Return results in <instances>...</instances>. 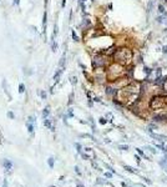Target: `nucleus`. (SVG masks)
<instances>
[{
    "instance_id": "f257e3e1",
    "label": "nucleus",
    "mask_w": 167,
    "mask_h": 187,
    "mask_svg": "<svg viewBox=\"0 0 167 187\" xmlns=\"http://www.w3.org/2000/svg\"><path fill=\"white\" fill-rule=\"evenodd\" d=\"M112 61L117 63V64L122 65V66H128V65L135 64L133 59H135V51L130 48V46H118L116 51L112 55Z\"/></svg>"
},
{
    "instance_id": "f03ea898",
    "label": "nucleus",
    "mask_w": 167,
    "mask_h": 187,
    "mask_svg": "<svg viewBox=\"0 0 167 187\" xmlns=\"http://www.w3.org/2000/svg\"><path fill=\"white\" fill-rule=\"evenodd\" d=\"M110 56H106L102 52H96L92 56V69L94 70H106L107 66L111 64L109 60Z\"/></svg>"
},
{
    "instance_id": "7ed1b4c3",
    "label": "nucleus",
    "mask_w": 167,
    "mask_h": 187,
    "mask_svg": "<svg viewBox=\"0 0 167 187\" xmlns=\"http://www.w3.org/2000/svg\"><path fill=\"white\" fill-rule=\"evenodd\" d=\"M148 106L151 110H162L167 107V93H156L151 96Z\"/></svg>"
},
{
    "instance_id": "20e7f679",
    "label": "nucleus",
    "mask_w": 167,
    "mask_h": 187,
    "mask_svg": "<svg viewBox=\"0 0 167 187\" xmlns=\"http://www.w3.org/2000/svg\"><path fill=\"white\" fill-rule=\"evenodd\" d=\"M153 121H155V122H163V121H167V115L166 114H157V115L153 116Z\"/></svg>"
},
{
    "instance_id": "39448f33",
    "label": "nucleus",
    "mask_w": 167,
    "mask_h": 187,
    "mask_svg": "<svg viewBox=\"0 0 167 187\" xmlns=\"http://www.w3.org/2000/svg\"><path fill=\"white\" fill-rule=\"evenodd\" d=\"M153 6H155V0H150V1L147 3V9H146V14H147V16L151 14V11H152Z\"/></svg>"
},
{
    "instance_id": "423d86ee",
    "label": "nucleus",
    "mask_w": 167,
    "mask_h": 187,
    "mask_svg": "<svg viewBox=\"0 0 167 187\" xmlns=\"http://www.w3.org/2000/svg\"><path fill=\"white\" fill-rule=\"evenodd\" d=\"M151 136H152L153 138H156L157 141H160V142H165L167 140L166 136H163V135H157V134H152V132H151Z\"/></svg>"
},
{
    "instance_id": "0eeeda50",
    "label": "nucleus",
    "mask_w": 167,
    "mask_h": 187,
    "mask_svg": "<svg viewBox=\"0 0 167 187\" xmlns=\"http://www.w3.org/2000/svg\"><path fill=\"white\" fill-rule=\"evenodd\" d=\"M157 13H158L160 15L166 14V7H165V5H163V3H160V4L157 5Z\"/></svg>"
},
{
    "instance_id": "6e6552de",
    "label": "nucleus",
    "mask_w": 167,
    "mask_h": 187,
    "mask_svg": "<svg viewBox=\"0 0 167 187\" xmlns=\"http://www.w3.org/2000/svg\"><path fill=\"white\" fill-rule=\"evenodd\" d=\"M46 22H48V14L44 13V16H42V30H44V34L46 33Z\"/></svg>"
},
{
    "instance_id": "1a4fd4ad",
    "label": "nucleus",
    "mask_w": 167,
    "mask_h": 187,
    "mask_svg": "<svg viewBox=\"0 0 167 187\" xmlns=\"http://www.w3.org/2000/svg\"><path fill=\"white\" fill-rule=\"evenodd\" d=\"M61 74H63V69H59V70L55 72V75H54V77H52L54 82H57V81H59L60 76H61Z\"/></svg>"
},
{
    "instance_id": "9d476101",
    "label": "nucleus",
    "mask_w": 167,
    "mask_h": 187,
    "mask_svg": "<svg viewBox=\"0 0 167 187\" xmlns=\"http://www.w3.org/2000/svg\"><path fill=\"white\" fill-rule=\"evenodd\" d=\"M49 114H50V107L48 106V107H45V110L42 111V117H44V119H46V117L49 116Z\"/></svg>"
},
{
    "instance_id": "9b49d317",
    "label": "nucleus",
    "mask_w": 167,
    "mask_h": 187,
    "mask_svg": "<svg viewBox=\"0 0 167 187\" xmlns=\"http://www.w3.org/2000/svg\"><path fill=\"white\" fill-rule=\"evenodd\" d=\"M51 50L54 51V52L57 50V43H56L55 40H52V43H51Z\"/></svg>"
},
{
    "instance_id": "f8f14e48",
    "label": "nucleus",
    "mask_w": 167,
    "mask_h": 187,
    "mask_svg": "<svg viewBox=\"0 0 167 187\" xmlns=\"http://www.w3.org/2000/svg\"><path fill=\"white\" fill-rule=\"evenodd\" d=\"M71 36H72L74 41H80V40H79V37H77V35H76V33H75V30H72V31H71Z\"/></svg>"
},
{
    "instance_id": "ddd939ff",
    "label": "nucleus",
    "mask_w": 167,
    "mask_h": 187,
    "mask_svg": "<svg viewBox=\"0 0 167 187\" xmlns=\"http://www.w3.org/2000/svg\"><path fill=\"white\" fill-rule=\"evenodd\" d=\"M125 167V170H127V171H130V172L132 173H137V171L135 170V168H132V167H130V166H124Z\"/></svg>"
},
{
    "instance_id": "4468645a",
    "label": "nucleus",
    "mask_w": 167,
    "mask_h": 187,
    "mask_svg": "<svg viewBox=\"0 0 167 187\" xmlns=\"http://www.w3.org/2000/svg\"><path fill=\"white\" fill-rule=\"evenodd\" d=\"M24 91H25V85H24V84H20V85H19V92L22 93Z\"/></svg>"
},
{
    "instance_id": "2eb2a0df",
    "label": "nucleus",
    "mask_w": 167,
    "mask_h": 187,
    "mask_svg": "<svg viewBox=\"0 0 167 187\" xmlns=\"http://www.w3.org/2000/svg\"><path fill=\"white\" fill-rule=\"evenodd\" d=\"M28 129H29V132H33V131H34V126L31 125V122L28 123Z\"/></svg>"
},
{
    "instance_id": "dca6fc26",
    "label": "nucleus",
    "mask_w": 167,
    "mask_h": 187,
    "mask_svg": "<svg viewBox=\"0 0 167 187\" xmlns=\"http://www.w3.org/2000/svg\"><path fill=\"white\" fill-rule=\"evenodd\" d=\"M120 150H122V151H127V150H128V146H125V145H121V146H120Z\"/></svg>"
},
{
    "instance_id": "f3484780",
    "label": "nucleus",
    "mask_w": 167,
    "mask_h": 187,
    "mask_svg": "<svg viewBox=\"0 0 167 187\" xmlns=\"http://www.w3.org/2000/svg\"><path fill=\"white\" fill-rule=\"evenodd\" d=\"M60 67H63L64 65H65V56H63V58H61V60H60Z\"/></svg>"
},
{
    "instance_id": "a211bd4d",
    "label": "nucleus",
    "mask_w": 167,
    "mask_h": 187,
    "mask_svg": "<svg viewBox=\"0 0 167 187\" xmlns=\"http://www.w3.org/2000/svg\"><path fill=\"white\" fill-rule=\"evenodd\" d=\"M4 165H5V167H6L7 170H10V168H11V163H10L9 161H5V163H4Z\"/></svg>"
},
{
    "instance_id": "6ab92c4d",
    "label": "nucleus",
    "mask_w": 167,
    "mask_h": 187,
    "mask_svg": "<svg viewBox=\"0 0 167 187\" xmlns=\"http://www.w3.org/2000/svg\"><path fill=\"white\" fill-rule=\"evenodd\" d=\"M106 122H107V120H106L105 117H101V119H100V123H101V125H105Z\"/></svg>"
},
{
    "instance_id": "aec40b11",
    "label": "nucleus",
    "mask_w": 167,
    "mask_h": 187,
    "mask_svg": "<svg viewBox=\"0 0 167 187\" xmlns=\"http://www.w3.org/2000/svg\"><path fill=\"white\" fill-rule=\"evenodd\" d=\"M49 166H50V167H52V166H54V158H52V157L49 158Z\"/></svg>"
},
{
    "instance_id": "412c9836",
    "label": "nucleus",
    "mask_w": 167,
    "mask_h": 187,
    "mask_svg": "<svg viewBox=\"0 0 167 187\" xmlns=\"http://www.w3.org/2000/svg\"><path fill=\"white\" fill-rule=\"evenodd\" d=\"M40 96H41L42 99H45L46 97V92L45 91H40Z\"/></svg>"
},
{
    "instance_id": "4be33fe9",
    "label": "nucleus",
    "mask_w": 167,
    "mask_h": 187,
    "mask_svg": "<svg viewBox=\"0 0 167 187\" xmlns=\"http://www.w3.org/2000/svg\"><path fill=\"white\" fill-rule=\"evenodd\" d=\"M162 52H163V54H167V45L162 46Z\"/></svg>"
},
{
    "instance_id": "5701e85b",
    "label": "nucleus",
    "mask_w": 167,
    "mask_h": 187,
    "mask_svg": "<svg viewBox=\"0 0 167 187\" xmlns=\"http://www.w3.org/2000/svg\"><path fill=\"white\" fill-rule=\"evenodd\" d=\"M147 149H148V150H150V151L152 152V153H156V150H155V149H153V147H151V146H148V147H147Z\"/></svg>"
},
{
    "instance_id": "b1692460",
    "label": "nucleus",
    "mask_w": 167,
    "mask_h": 187,
    "mask_svg": "<svg viewBox=\"0 0 167 187\" xmlns=\"http://www.w3.org/2000/svg\"><path fill=\"white\" fill-rule=\"evenodd\" d=\"M136 150H137V152H139V153L141 155V156H145V153H143V151H142L141 149H136Z\"/></svg>"
},
{
    "instance_id": "393cba45",
    "label": "nucleus",
    "mask_w": 167,
    "mask_h": 187,
    "mask_svg": "<svg viewBox=\"0 0 167 187\" xmlns=\"http://www.w3.org/2000/svg\"><path fill=\"white\" fill-rule=\"evenodd\" d=\"M71 82H72V84H76V82H77V79L75 77V76H74V77H71Z\"/></svg>"
},
{
    "instance_id": "a878e982",
    "label": "nucleus",
    "mask_w": 167,
    "mask_h": 187,
    "mask_svg": "<svg viewBox=\"0 0 167 187\" xmlns=\"http://www.w3.org/2000/svg\"><path fill=\"white\" fill-rule=\"evenodd\" d=\"M7 116H9L10 119H14V114H13V112H7Z\"/></svg>"
},
{
    "instance_id": "bb28decb",
    "label": "nucleus",
    "mask_w": 167,
    "mask_h": 187,
    "mask_svg": "<svg viewBox=\"0 0 167 187\" xmlns=\"http://www.w3.org/2000/svg\"><path fill=\"white\" fill-rule=\"evenodd\" d=\"M19 3H20V0H14V4H15V5H19Z\"/></svg>"
},
{
    "instance_id": "cd10ccee",
    "label": "nucleus",
    "mask_w": 167,
    "mask_h": 187,
    "mask_svg": "<svg viewBox=\"0 0 167 187\" xmlns=\"http://www.w3.org/2000/svg\"><path fill=\"white\" fill-rule=\"evenodd\" d=\"M65 4H66V1H65V0H63V3H61V5H63V6H65Z\"/></svg>"
},
{
    "instance_id": "c85d7f7f",
    "label": "nucleus",
    "mask_w": 167,
    "mask_h": 187,
    "mask_svg": "<svg viewBox=\"0 0 167 187\" xmlns=\"http://www.w3.org/2000/svg\"><path fill=\"white\" fill-rule=\"evenodd\" d=\"M162 3H163V4H167V0H162Z\"/></svg>"
},
{
    "instance_id": "c756f323",
    "label": "nucleus",
    "mask_w": 167,
    "mask_h": 187,
    "mask_svg": "<svg viewBox=\"0 0 167 187\" xmlns=\"http://www.w3.org/2000/svg\"><path fill=\"white\" fill-rule=\"evenodd\" d=\"M77 187H84V186H81V185H77Z\"/></svg>"
}]
</instances>
